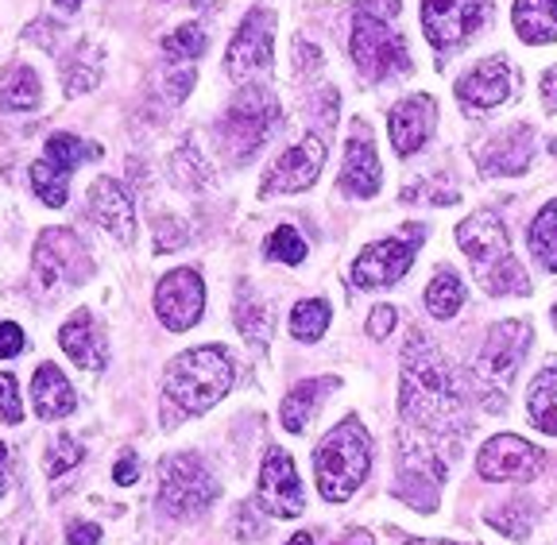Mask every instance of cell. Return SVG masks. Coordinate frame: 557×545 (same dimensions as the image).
Instances as JSON below:
<instances>
[{
  "label": "cell",
  "mask_w": 557,
  "mask_h": 545,
  "mask_svg": "<svg viewBox=\"0 0 557 545\" xmlns=\"http://www.w3.org/2000/svg\"><path fill=\"white\" fill-rule=\"evenodd\" d=\"M399 0H360L352 12V62L364 78L383 82L407 74V39L399 35Z\"/></svg>",
  "instance_id": "obj_1"
},
{
  "label": "cell",
  "mask_w": 557,
  "mask_h": 545,
  "mask_svg": "<svg viewBox=\"0 0 557 545\" xmlns=\"http://www.w3.org/2000/svg\"><path fill=\"white\" fill-rule=\"evenodd\" d=\"M403 414H410L422 425H453L461 414L465 398L453 387V375L434 348H426L414 337L407 352V368H403Z\"/></svg>",
  "instance_id": "obj_2"
},
{
  "label": "cell",
  "mask_w": 557,
  "mask_h": 545,
  "mask_svg": "<svg viewBox=\"0 0 557 545\" xmlns=\"http://www.w3.org/2000/svg\"><path fill=\"white\" fill-rule=\"evenodd\" d=\"M457 244H461V251L469 256L472 275H476V283L484 286L487 295L499 298V295H527V290H531L519 260L511 256L504 225H499L487 209L472 213L469 221L457 228Z\"/></svg>",
  "instance_id": "obj_3"
},
{
  "label": "cell",
  "mask_w": 557,
  "mask_h": 545,
  "mask_svg": "<svg viewBox=\"0 0 557 545\" xmlns=\"http://www.w3.org/2000/svg\"><path fill=\"white\" fill-rule=\"evenodd\" d=\"M372 468V437L357 418H345L322 437L318 453H313V476H318V492L330 503H345L368 480Z\"/></svg>",
  "instance_id": "obj_4"
},
{
  "label": "cell",
  "mask_w": 557,
  "mask_h": 545,
  "mask_svg": "<svg viewBox=\"0 0 557 545\" xmlns=\"http://www.w3.org/2000/svg\"><path fill=\"white\" fill-rule=\"evenodd\" d=\"M228 387H233V360L218 345L190 348V352L174 356V363L166 368V398L186 414H201L213 402H221Z\"/></svg>",
  "instance_id": "obj_5"
},
{
  "label": "cell",
  "mask_w": 557,
  "mask_h": 545,
  "mask_svg": "<svg viewBox=\"0 0 557 545\" xmlns=\"http://www.w3.org/2000/svg\"><path fill=\"white\" fill-rule=\"evenodd\" d=\"M275 124H278V101L263 86H248L233 97L228 113L221 116L218 136L233 163H248L260 151V144H268Z\"/></svg>",
  "instance_id": "obj_6"
},
{
  "label": "cell",
  "mask_w": 557,
  "mask_h": 545,
  "mask_svg": "<svg viewBox=\"0 0 557 545\" xmlns=\"http://www.w3.org/2000/svg\"><path fill=\"white\" fill-rule=\"evenodd\" d=\"M218 495H221L218 480H213V472L206 468V460L194 457V453L171 457L163 465L159 507H163L166 515H198V511H206Z\"/></svg>",
  "instance_id": "obj_7"
},
{
  "label": "cell",
  "mask_w": 557,
  "mask_h": 545,
  "mask_svg": "<svg viewBox=\"0 0 557 545\" xmlns=\"http://www.w3.org/2000/svg\"><path fill=\"white\" fill-rule=\"evenodd\" d=\"M32 268L35 278L51 290V286L82 283L94 271V260H89V248L82 244V236H74L70 228H47L32 251Z\"/></svg>",
  "instance_id": "obj_8"
},
{
  "label": "cell",
  "mask_w": 557,
  "mask_h": 545,
  "mask_svg": "<svg viewBox=\"0 0 557 545\" xmlns=\"http://www.w3.org/2000/svg\"><path fill=\"white\" fill-rule=\"evenodd\" d=\"M418 244H422V225H410L407 240H403V236H392V240L368 244V248L357 256V263H352V283L364 286V290L399 283V278L410 271V263H414Z\"/></svg>",
  "instance_id": "obj_9"
},
{
  "label": "cell",
  "mask_w": 557,
  "mask_h": 545,
  "mask_svg": "<svg viewBox=\"0 0 557 545\" xmlns=\"http://www.w3.org/2000/svg\"><path fill=\"white\" fill-rule=\"evenodd\" d=\"M492 0H422V32L437 51H453L484 24Z\"/></svg>",
  "instance_id": "obj_10"
},
{
  "label": "cell",
  "mask_w": 557,
  "mask_h": 545,
  "mask_svg": "<svg viewBox=\"0 0 557 545\" xmlns=\"http://www.w3.org/2000/svg\"><path fill=\"white\" fill-rule=\"evenodd\" d=\"M201 306H206V286L194 268H178L171 275L159 278L156 286V313L163 321V330L183 333L190 325H198Z\"/></svg>",
  "instance_id": "obj_11"
},
{
  "label": "cell",
  "mask_w": 557,
  "mask_h": 545,
  "mask_svg": "<svg viewBox=\"0 0 557 545\" xmlns=\"http://www.w3.org/2000/svg\"><path fill=\"white\" fill-rule=\"evenodd\" d=\"M476 468L484 480H499V484H527L542 472V449L531 442H522L515 433H499L480 449Z\"/></svg>",
  "instance_id": "obj_12"
},
{
  "label": "cell",
  "mask_w": 557,
  "mask_h": 545,
  "mask_svg": "<svg viewBox=\"0 0 557 545\" xmlns=\"http://www.w3.org/2000/svg\"><path fill=\"white\" fill-rule=\"evenodd\" d=\"M275 62V44H271V12L268 9H256L248 12V20L240 24L236 32L233 47H228V78L233 82H252L256 74L271 70Z\"/></svg>",
  "instance_id": "obj_13"
},
{
  "label": "cell",
  "mask_w": 557,
  "mask_h": 545,
  "mask_svg": "<svg viewBox=\"0 0 557 545\" xmlns=\"http://www.w3.org/2000/svg\"><path fill=\"white\" fill-rule=\"evenodd\" d=\"M260 507L275 519H298L306 507V492L298 484L295 460L287 449H271L260 468Z\"/></svg>",
  "instance_id": "obj_14"
},
{
  "label": "cell",
  "mask_w": 557,
  "mask_h": 545,
  "mask_svg": "<svg viewBox=\"0 0 557 545\" xmlns=\"http://www.w3.org/2000/svg\"><path fill=\"white\" fill-rule=\"evenodd\" d=\"M325 163V144L318 136L298 139L295 148L278 151V159L268 166L263 178V194H298L306 186H313V178L322 174Z\"/></svg>",
  "instance_id": "obj_15"
},
{
  "label": "cell",
  "mask_w": 557,
  "mask_h": 545,
  "mask_svg": "<svg viewBox=\"0 0 557 545\" xmlns=\"http://www.w3.org/2000/svg\"><path fill=\"white\" fill-rule=\"evenodd\" d=\"M515 86V74H511V62L507 59H484L480 66H472L461 82H457V101L484 113V109H496L511 97Z\"/></svg>",
  "instance_id": "obj_16"
},
{
  "label": "cell",
  "mask_w": 557,
  "mask_h": 545,
  "mask_svg": "<svg viewBox=\"0 0 557 545\" xmlns=\"http://www.w3.org/2000/svg\"><path fill=\"white\" fill-rule=\"evenodd\" d=\"M527 348H531V325H522V321H499L496 330L487 333V345H484V352H480V368H484L492 380L507 383Z\"/></svg>",
  "instance_id": "obj_17"
},
{
  "label": "cell",
  "mask_w": 557,
  "mask_h": 545,
  "mask_svg": "<svg viewBox=\"0 0 557 545\" xmlns=\"http://www.w3.org/2000/svg\"><path fill=\"white\" fill-rule=\"evenodd\" d=\"M434 116H437V104H434V97H426V94H414V97H407V101L395 104L392 144L403 159L422 151V144H426L430 132H434Z\"/></svg>",
  "instance_id": "obj_18"
},
{
  "label": "cell",
  "mask_w": 557,
  "mask_h": 545,
  "mask_svg": "<svg viewBox=\"0 0 557 545\" xmlns=\"http://www.w3.org/2000/svg\"><path fill=\"white\" fill-rule=\"evenodd\" d=\"M89 216L124 244L136 236V213H132L128 194L116 178H97L89 186Z\"/></svg>",
  "instance_id": "obj_19"
},
{
  "label": "cell",
  "mask_w": 557,
  "mask_h": 545,
  "mask_svg": "<svg viewBox=\"0 0 557 545\" xmlns=\"http://www.w3.org/2000/svg\"><path fill=\"white\" fill-rule=\"evenodd\" d=\"M59 345L70 360L86 368V372H101L104 360H109V345H104V333L97 330V321L89 310H78L74 318L59 330Z\"/></svg>",
  "instance_id": "obj_20"
},
{
  "label": "cell",
  "mask_w": 557,
  "mask_h": 545,
  "mask_svg": "<svg viewBox=\"0 0 557 545\" xmlns=\"http://www.w3.org/2000/svg\"><path fill=\"white\" fill-rule=\"evenodd\" d=\"M445 468L437 465L434 457H430L426 449H407L399 457V492L407 495L414 507H422V511H430L437 503V484H442Z\"/></svg>",
  "instance_id": "obj_21"
},
{
  "label": "cell",
  "mask_w": 557,
  "mask_h": 545,
  "mask_svg": "<svg viewBox=\"0 0 557 545\" xmlns=\"http://www.w3.org/2000/svg\"><path fill=\"white\" fill-rule=\"evenodd\" d=\"M32 407L44 422H59V418L74 414V407H78V395H74L70 380L54 363H39V372L32 380Z\"/></svg>",
  "instance_id": "obj_22"
},
{
  "label": "cell",
  "mask_w": 557,
  "mask_h": 545,
  "mask_svg": "<svg viewBox=\"0 0 557 545\" xmlns=\"http://www.w3.org/2000/svg\"><path fill=\"white\" fill-rule=\"evenodd\" d=\"M341 186H345L348 194H357V198H372V194L380 190V159H375V148L364 139V124H357V132L348 139Z\"/></svg>",
  "instance_id": "obj_23"
},
{
  "label": "cell",
  "mask_w": 557,
  "mask_h": 545,
  "mask_svg": "<svg viewBox=\"0 0 557 545\" xmlns=\"http://www.w3.org/2000/svg\"><path fill=\"white\" fill-rule=\"evenodd\" d=\"M333 387H337V380H330V375H325V380H306V383H298V387H290L287 398H283V407H278L283 430H287V433H302L306 422L318 414L322 398L330 395Z\"/></svg>",
  "instance_id": "obj_24"
},
{
  "label": "cell",
  "mask_w": 557,
  "mask_h": 545,
  "mask_svg": "<svg viewBox=\"0 0 557 545\" xmlns=\"http://www.w3.org/2000/svg\"><path fill=\"white\" fill-rule=\"evenodd\" d=\"M515 32L527 44H554L557 39V0H515Z\"/></svg>",
  "instance_id": "obj_25"
},
{
  "label": "cell",
  "mask_w": 557,
  "mask_h": 545,
  "mask_svg": "<svg viewBox=\"0 0 557 545\" xmlns=\"http://www.w3.org/2000/svg\"><path fill=\"white\" fill-rule=\"evenodd\" d=\"M531 128H522V124H515V128H507L504 136L487 148L484 156V171H496V174H519L527 171V163H531Z\"/></svg>",
  "instance_id": "obj_26"
},
{
  "label": "cell",
  "mask_w": 557,
  "mask_h": 545,
  "mask_svg": "<svg viewBox=\"0 0 557 545\" xmlns=\"http://www.w3.org/2000/svg\"><path fill=\"white\" fill-rule=\"evenodd\" d=\"M39 74L32 66H9L0 74V109L9 113H27L39 104Z\"/></svg>",
  "instance_id": "obj_27"
},
{
  "label": "cell",
  "mask_w": 557,
  "mask_h": 545,
  "mask_svg": "<svg viewBox=\"0 0 557 545\" xmlns=\"http://www.w3.org/2000/svg\"><path fill=\"white\" fill-rule=\"evenodd\" d=\"M527 410H531V422L542 433H554L557 437V368L534 375L531 395H527Z\"/></svg>",
  "instance_id": "obj_28"
},
{
  "label": "cell",
  "mask_w": 557,
  "mask_h": 545,
  "mask_svg": "<svg viewBox=\"0 0 557 545\" xmlns=\"http://www.w3.org/2000/svg\"><path fill=\"white\" fill-rule=\"evenodd\" d=\"M47 163H54L59 171H74L78 163H89V159H101V148L97 144H86V139L70 136V132H54L47 139V151H44Z\"/></svg>",
  "instance_id": "obj_29"
},
{
  "label": "cell",
  "mask_w": 557,
  "mask_h": 545,
  "mask_svg": "<svg viewBox=\"0 0 557 545\" xmlns=\"http://www.w3.org/2000/svg\"><path fill=\"white\" fill-rule=\"evenodd\" d=\"M32 190L47 209H62L70 198V174L59 171L54 163H47V159H35L32 163Z\"/></svg>",
  "instance_id": "obj_30"
},
{
  "label": "cell",
  "mask_w": 557,
  "mask_h": 545,
  "mask_svg": "<svg viewBox=\"0 0 557 545\" xmlns=\"http://www.w3.org/2000/svg\"><path fill=\"white\" fill-rule=\"evenodd\" d=\"M325 330H330V302H322V298H306L290 310V337L302 345L322 340Z\"/></svg>",
  "instance_id": "obj_31"
},
{
  "label": "cell",
  "mask_w": 557,
  "mask_h": 545,
  "mask_svg": "<svg viewBox=\"0 0 557 545\" xmlns=\"http://www.w3.org/2000/svg\"><path fill=\"white\" fill-rule=\"evenodd\" d=\"M426 306H430V313H434V318H442V321L453 318V313L465 306L461 278L453 275V271H437V275L430 278V286H426Z\"/></svg>",
  "instance_id": "obj_32"
},
{
  "label": "cell",
  "mask_w": 557,
  "mask_h": 545,
  "mask_svg": "<svg viewBox=\"0 0 557 545\" xmlns=\"http://www.w3.org/2000/svg\"><path fill=\"white\" fill-rule=\"evenodd\" d=\"M531 251L546 263L549 271H557V201H549L531 225Z\"/></svg>",
  "instance_id": "obj_33"
},
{
  "label": "cell",
  "mask_w": 557,
  "mask_h": 545,
  "mask_svg": "<svg viewBox=\"0 0 557 545\" xmlns=\"http://www.w3.org/2000/svg\"><path fill=\"white\" fill-rule=\"evenodd\" d=\"M163 51L171 62H186V59H198L201 51H206V32H201V24H183L178 32H171L163 39Z\"/></svg>",
  "instance_id": "obj_34"
},
{
  "label": "cell",
  "mask_w": 557,
  "mask_h": 545,
  "mask_svg": "<svg viewBox=\"0 0 557 545\" xmlns=\"http://www.w3.org/2000/svg\"><path fill=\"white\" fill-rule=\"evenodd\" d=\"M236 325H240L244 337H260V340L268 337V325H271V318L260 306V298H252L244 286H240V298H236Z\"/></svg>",
  "instance_id": "obj_35"
},
{
  "label": "cell",
  "mask_w": 557,
  "mask_h": 545,
  "mask_svg": "<svg viewBox=\"0 0 557 545\" xmlns=\"http://www.w3.org/2000/svg\"><path fill=\"white\" fill-rule=\"evenodd\" d=\"M268 256H271V260L290 263V268H295V263L306 260V240L290 225H283V228H275V233L268 236Z\"/></svg>",
  "instance_id": "obj_36"
},
{
  "label": "cell",
  "mask_w": 557,
  "mask_h": 545,
  "mask_svg": "<svg viewBox=\"0 0 557 545\" xmlns=\"http://www.w3.org/2000/svg\"><path fill=\"white\" fill-rule=\"evenodd\" d=\"M0 422L20 425L24 422V402H20V387L9 372H0Z\"/></svg>",
  "instance_id": "obj_37"
},
{
  "label": "cell",
  "mask_w": 557,
  "mask_h": 545,
  "mask_svg": "<svg viewBox=\"0 0 557 545\" xmlns=\"http://www.w3.org/2000/svg\"><path fill=\"white\" fill-rule=\"evenodd\" d=\"M82 460V445L74 442V437H66V433H62L59 442L51 445V457H47V472H51V476H62V472H66V468H74Z\"/></svg>",
  "instance_id": "obj_38"
},
{
  "label": "cell",
  "mask_w": 557,
  "mask_h": 545,
  "mask_svg": "<svg viewBox=\"0 0 557 545\" xmlns=\"http://www.w3.org/2000/svg\"><path fill=\"white\" fill-rule=\"evenodd\" d=\"M515 515H519V507H504V511H492V515H487V527L504 530V534H511V537H527L531 522H515Z\"/></svg>",
  "instance_id": "obj_39"
},
{
  "label": "cell",
  "mask_w": 557,
  "mask_h": 545,
  "mask_svg": "<svg viewBox=\"0 0 557 545\" xmlns=\"http://www.w3.org/2000/svg\"><path fill=\"white\" fill-rule=\"evenodd\" d=\"M24 352V330H20L16 321H4L0 325V360H9V356Z\"/></svg>",
  "instance_id": "obj_40"
},
{
  "label": "cell",
  "mask_w": 557,
  "mask_h": 545,
  "mask_svg": "<svg viewBox=\"0 0 557 545\" xmlns=\"http://www.w3.org/2000/svg\"><path fill=\"white\" fill-rule=\"evenodd\" d=\"M392 330H395V310H392V306H380V310H372V318H368V333H372V337H387Z\"/></svg>",
  "instance_id": "obj_41"
},
{
  "label": "cell",
  "mask_w": 557,
  "mask_h": 545,
  "mask_svg": "<svg viewBox=\"0 0 557 545\" xmlns=\"http://www.w3.org/2000/svg\"><path fill=\"white\" fill-rule=\"evenodd\" d=\"M240 519H236V537H248V542H256V537L263 534V522H256V511L252 507H240Z\"/></svg>",
  "instance_id": "obj_42"
},
{
  "label": "cell",
  "mask_w": 557,
  "mask_h": 545,
  "mask_svg": "<svg viewBox=\"0 0 557 545\" xmlns=\"http://www.w3.org/2000/svg\"><path fill=\"white\" fill-rule=\"evenodd\" d=\"M70 545H97L101 542V527H94V522H74L66 534Z\"/></svg>",
  "instance_id": "obj_43"
},
{
  "label": "cell",
  "mask_w": 557,
  "mask_h": 545,
  "mask_svg": "<svg viewBox=\"0 0 557 545\" xmlns=\"http://www.w3.org/2000/svg\"><path fill=\"white\" fill-rule=\"evenodd\" d=\"M136 476H139V460L132 457V453H124V457L116 460V468H113V480H116V484H136Z\"/></svg>",
  "instance_id": "obj_44"
},
{
  "label": "cell",
  "mask_w": 557,
  "mask_h": 545,
  "mask_svg": "<svg viewBox=\"0 0 557 545\" xmlns=\"http://www.w3.org/2000/svg\"><path fill=\"white\" fill-rule=\"evenodd\" d=\"M542 101L546 109H557V66L546 70V78H542Z\"/></svg>",
  "instance_id": "obj_45"
},
{
  "label": "cell",
  "mask_w": 557,
  "mask_h": 545,
  "mask_svg": "<svg viewBox=\"0 0 557 545\" xmlns=\"http://www.w3.org/2000/svg\"><path fill=\"white\" fill-rule=\"evenodd\" d=\"M9 492V449L0 445V495Z\"/></svg>",
  "instance_id": "obj_46"
},
{
  "label": "cell",
  "mask_w": 557,
  "mask_h": 545,
  "mask_svg": "<svg viewBox=\"0 0 557 545\" xmlns=\"http://www.w3.org/2000/svg\"><path fill=\"white\" fill-rule=\"evenodd\" d=\"M54 4H59L62 12H74V9H78V4H82V0H54Z\"/></svg>",
  "instance_id": "obj_47"
},
{
  "label": "cell",
  "mask_w": 557,
  "mask_h": 545,
  "mask_svg": "<svg viewBox=\"0 0 557 545\" xmlns=\"http://www.w3.org/2000/svg\"><path fill=\"white\" fill-rule=\"evenodd\" d=\"M287 545H313V537H310V534H295Z\"/></svg>",
  "instance_id": "obj_48"
},
{
  "label": "cell",
  "mask_w": 557,
  "mask_h": 545,
  "mask_svg": "<svg viewBox=\"0 0 557 545\" xmlns=\"http://www.w3.org/2000/svg\"><path fill=\"white\" fill-rule=\"evenodd\" d=\"M554 325H557V306H554Z\"/></svg>",
  "instance_id": "obj_49"
}]
</instances>
